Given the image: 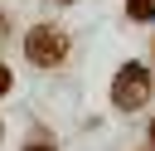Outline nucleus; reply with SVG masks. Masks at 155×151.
I'll return each mask as SVG.
<instances>
[{"instance_id":"obj_1","label":"nucleus","mask_w":155,"mask_h":151,"mask_svg":"<svg viewBox=\"0 0 155 151\" xmlns=\"http://www.w3.org/2000/svg\"><path fill=\"white\" fill-rule=\"evenodd\" d=\"M68 29H58V24H34L29 34H24V58L34 63V68H58L63 58H68Z\"/></svg>"},{"instance_id":"obj_2","label":"nucleus","mask_w":155,"mask_h":151,"mask_svg":"<svg viewBox=\"0 0 155 151\" xmlns=\"http://www.w3.org/2000/svg\"><path fill=\"white\" fill-rule=\"evenodd\" d=\"M150 73H145V63H126V68H116V78H111V102L121 107V112H136V107H145V97H150Z\"/></svg>"},{"instance_id":"obj_3","label":"nucleus","mask_w":155,"mask_h":151,"mask_svg":"<svg viewBox=\"0 0 155 151\" xmlns=\"http://www.w3.org/2000/svg\"><path fill=\"white\" fill-rule=\"evenodd\" d=\"M126 15H131V19H155V0H131Z\"/></svg>"},{"instance_id":"obj_4","label":"nucleus","mask_w":155,"mask_h":151,"mask_svg":"<svg viewBox=\"0 0 155 151\" xmlns=\"http://www.w3.org/2000/svg\"><path fill=\"white\" fill-rule=\"evenodd\" d=\"M10 83H15V78H10V68H5V63H0V97H5V93H10Z\"/></svg>"},{"instance_id":"obj_5","label":"nucleus","mask_w":155,"mask_h":151,"mask_svg":"<svg viewBox=\"0 0 155 151\" xmlns=\"http://www.w3.org/2000/svg\"><path fill=\"white\" fill-rule=\"evenodd\" d=\"M5 29H10V19H5V10H0V39H5Z\"/></svg>"},{"instance_id":"obj_6","label":"nucleus","mask_w":155,"mask_h":151,"mask_svg":"<svg viewBox=\"0 0 155 151\" xmlns=\"http://www.w3.org/2000/svg\"><path fill=\"white\" fill-rule=\"evenodd\" d=\"M150 151H155V122H150Z\"/></svg>"},{"instance_id":"obj_7","label":"nucleus","mask_w":155,"mask_h":151,"mask_svg":"<svg viewBox=\"0 0 155 151\" xmlns=\"http://www.w3.org/2000/svg\"><path fill=\"white\" fill-rule=\"evenodd\" d=\"M29 151H53V146H29Z\"/></svg>"},{"instance_id":"obj_8","label":"nucleus","mask_w":155,"mask_h":151,"mask_svg":"<svg viewBox=\"0 0 155 151\" xmlns=\"http://www.w3.org/2000/svg\"><path fill=\"white\" fill-rule=\"evenodd\" d=\"M0 136H5V127H0Z\"/></svg>"},{"instance_id":"obj_9","label":"nucleus","mask_w":155,"mask_h":151,"mask_svg":"<svg viewBox=\"0 0 155 151\" xmlns=\"http://www.w3.org/2000/svg\"><path fill=\"white\" fill-rule=\"evenodd\" d=\"M58 5H68V0H58Z\"/></svg>"}]
</instances>
